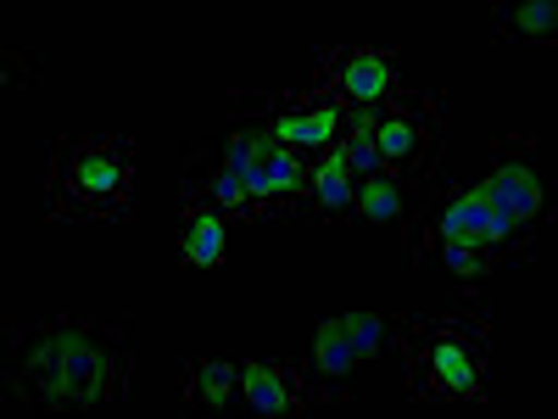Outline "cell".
<instances>
[{
    "label": "cell",
    "instance_id": "cell-1",
    "mask_svg": "<svg viewBox=\"0 0 558 419\" xmlns=\"http://www.w3.org/2000/svg\"><path fill=\"white\" fill-rule=\"evenodd\" d=\"M129 146L123 140H62L51 152V179H45V202L51 218L89 224V218H129Z\"/></svg>",
    "mask_w": 558,
    "mask_h": 419
},
{
    "label": "cell",
    "instance_id": "cell-2",
    "mask_svg": "<svg viewBox=\"0 0 558 419\" xmlns=\"http://www.w3.org/2000/svg\"><path fill=\"white\" fill-rule=\"evenodd\" d=\"M486 386V324L436 319L408 342V392L425 403H481Z\"/></svg>",
    "mask_w": 558,
    "mask_h": 419
},
{
    "label": "cell",
    "instance_id": "cell-3",
    "mask_svg": "<svg viewBox=\"0 0 558 419\" xmlns=\"http://www.w3.org/2000/svg\"><path fill=\"white\" fill-rule=\"evenodd\" d=\"M123 331L62 324V386L68 408H112L123 397Z\"/></svg>",
    "mask_w": 558,
    "mask_h": 419
},
{
    "label": "cell",
    "instance_id": "cell-4",
    "mask_svg": "<svg viewBox=\"0 0 558 419\" xmlns=\"http://www.w3.org/2000/svg\"><path fill=\"white\" fill-rule=\"evenodd\" d=\"M436 140H441V123L418 96H402L397 89L386 107H375V146H380V163L391 179L425 168L436 157Z\"/></svg>",
    "mask_w": 558,
    "mask_h": 419
},
{
    "label": "cell",
    "instance_id": "cell-5",
    "mask_svg": "<svg viewBox=\"0 0 558 419\" xmlns=\"http://www.w3.org/2000/svg\"><path fill=\"white\" fill-rule=\"evenodd\" d=\"M252 146H257V129H235V134L223 140L213 173L196 184V191H184V196L202 202V207H218V213L257 218V213H252Z\"/></svg>",
    "mask_w": 558,
    "mask_h": 419
},
{
    "label": "cell",
    "instance_id": "cell-6",
    "mask_svg": "<svg viewBox=\"0 0 558 419\" xmlns=\"http://www.w3.org/2000/svg\"><path fill=\"white\" fill-rule=\"evenodd\" d=\"M17 381L28 397L68 408L62 386V324H17Z\"/></svg>",
    "mask_w": 558,
    "mask_h": 419
},
{
    "label": "cell",
    "instance_id": "cell-7",
    "mask_svg": "<svg viewBox=\"0 0 558 419\" xmlns=\"http://www.w3.org/2000/svg\"><path fill=\"white\" fill-rule=\"evenodd\" d=\"M330 84L341 89V107H386L397 96V73L380 51H347L330 73Z\"/></svg>",
    "mask_w": 558,
    "mask_h": 419
},
{
    "label": "cell",
    "instance_id": "cell-8",
    "mask_svg": "<svg viewBox=\"0 0 558 419\" xmlns=\"http://www.w3.org/2000/svg\"><path fill=\"white\" fill-rule=\"evenodd\" d=\"M486 184L497 191L502 213L514 218L520 229H525V224H536V218H542V207H547V191H542V179H536V168H531V163H525L520 152H497V163H492Z\"/></svg>",
    "mask_w": 558,
    "mask_h": 419
},
{
    "label": "cell",
    "instance_id": "cell-9",
    "mask_svg": "<svg viewBox=\"0 0 558 419\" xmlns=\"http://www.w3.org/2000/svg\"><path fill=\"white\" fill-rule=\"evenodd\" d=\"M223 247H229V218L218 207H202V202L184 207V218H179V258L191 268H218Z\"/></svg>",
    "mask_w": 558,
    "mask_h": 419
},
{
    "label": "cell",
    "instance_id": "cell-10",
    "mask_svg": "<svg viewBox=\"0 0 558 419\" xmlns=\"http://www.w3.org/2000/svg\"><path fill=\"white\" fill-rule=\"evenodd\" d=\"M307 207H318L324 218H357V173L341 163V152H324L313 163Z\"/></svg>",
    "mask_w": 558,
    "mask_h": 419
},
{
    "label": "cell",
    "instance_id": "cell-11",
    "mask_svg": "<svg viewBox=\"0 0 558 419\" xmlns=\"http://www.w3.org/2000/svg\"><path fill=\"white\" fill-rule=\"evenodd\" d=\"M241 397L257 414H296L302 408V381L291 369H274V363H246L241 369Z\"/></svg>",
    "mask_w": 558,
    "mask_h": 419
},
{
    "label": "cell",
    "instance_id": "cell-12",
    "mask_svg": "<svg viewBox=\"0 0 558 419\" xmlns=\"http://www.w3.org/2000/svg\"><path fill=\"white\" fill-rule=\"evenodd\" d=\"M357 347L347 336V319H318V331H313V375L318 381H347L352 369H357Z\"/></svg>",
    "mask_w": 558,
    "mask_h": 419
},
{
    "label": "cell",
    "instance_id": "cell-13",
    "mask_svg": "<svg viewBox=\"0 0 558 419\" xmlns=\"http://www.w3.org/2000/svg\"><path fill=\"white\" fill-rule=\"evenodd\" d=\"M235 392H241V369L235 363L202 358V363H191V375H184V397H191L196 408H223Z\"/></svg>",
    "mask_w": 558,
    "mask_h": 419
},
{
    "label": "cell",
    "instance_id": "cell-14",
    "mask_svg": "<svg viewBox=\"0 0 558 419\" xmlns=\"http://www.w3.org/2000/svg\"><path fill=\"white\" fill-rule=\"evenodd\" d=\"M357 218H368V224H402V218H408L402 179H391V173L357 179Z\"/></svg>",
    "mask_w": 558,
    "mask_h": 419
},
{
    "label": "cell",
    "instance_id": "cell-15",
    "mask_svg": "<svg viewBox=\"0 0 558 419\" xmlns=\"http://www.w3.org/2000/svg\"><path fill=\"white\" fill-rule=\"evenodd\" d=\"M497 23H502V39H520V45H553V34H558V7H553V0H525V7L497 12Z\"/></svg>",
    "mask_w": 558,
    "mask_h": 419
},
{
    "label": "cell",
    "instance_id": "cell-16",
    "mask_svg": "<svg viewBox=\"0 0 558 419\" xmlns=\"http://www.w3.org/2000/svg\"><path fill=\"white\" fill-rule=\"evenodd\" d=\"M341 319H347V336H352L357 358L391 352V319H380V313H341Z\"/></svg>",
    "mask_w": 558,
    "mask_h": 419
},
{
    "label": "cell",
    "instance_id": "cell-17",
    "mask_svg": "<svg viewBox=\"0 0 558 419\" xmlns=\"http://www.w3.org/2000/svg\"><path fill=\"white\" fill-rule=\"evenodd\" d=\"M441 263H447V274H458V279H481V274L492 268V252L463 247V241H441Z\"/></svg>",
    "mask_w": 558,
    "mask_h": 419
}]
</instances>
